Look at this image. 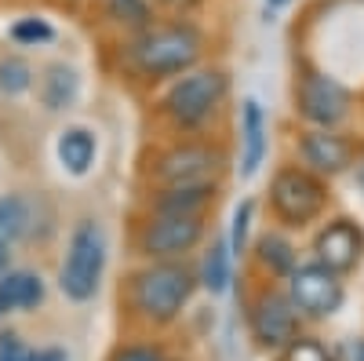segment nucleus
<instances>
[{"instance_id":"nucleus-1","label":"nucleus","mask_w":364,"mask_h":361,"mask_svg":"<svg viewBox=\"0 0 364 361\" xmlns=\"http://www.w3.org/2000/svg\"><path fill=\"white\" fill-rule=\"evenodd\" d=\"M200 48H204L200 33L186 22L157 26V29L149 26L132 44V63L146 77H175V73H186L197 63Z\"/></svg>"},{"instance_id":"nucleus-2","label":"nucleus","mask_w":364,"mask_h":361,"mask_svg":"<svg viewBox=\"0 0 364 361\" xmlns=\"http://www.w3.org/2000/svg\"><path fill=\"white\" fill-rule=\"evenodd\" d=\"M197 288V278L190 266L161 259L154 266H146L132 281V303L142 318L149 321H171L178 318V310L190 303V295Z\"/></svg>"},{"instance_id":"nucleus-3","label":"nucleus","mask_w":364,"mask_h":361,"mask_svg":"<svg viewBox=\"0 0 364 361\" xmlns=\"http://www.w3.org/2000/svg\"><path fill=\"white\" fill-rule=\"evenodd\" d=\"M102 266H106V234H102V226L99 223H80L70 237L63 270H58V285H63V292L73 299V303H84V299L95 295Z\"/></svg>"},{"instance_id":"nucleus-4","label":"nucleus","mask_w":364,"mask_h":361,"mask_svg":"<svg viewBox=\"0 0 364 361\" xmlns=\"http://www.w3.org/2000/svg\"><path fill=\"white\" fill-rule=\"evenodd\" d=\"M230 92V80L223 70H186V77L171 84L164 95V113L178 128H197L219 110V103Z\"/></svg>"},{"instance_id":"nucleus-5","label":"nucleus","mask_w":364,"mask_h":361,"mask_svg":"<svg viewBox=\"0 0 364 361\" xmlns=\"http://www.w3.org/2000/svg\"><path fill=\"white\" fill-rule=\"evenodd\" d=\"M269 201L277 219H284L288 226H302L324 208V187L302 168H281L273 175Z\"/></svg>"},{"instance_id":"nucleus-6","label":"nucleus","mask_w":364,"mask_h":361,"mask_svg":"<svg viewBox=\"0 0 364 361\" xmlns=\"http://www.w3.org/2000/svg\"><path fill=\"white\" fill-rule=\"evenodd\" d=\"M288 292H291V303L299 307V314H306V318H328L343 303V285L336 278V270H328L324 263L295 266L288 274Z\"/></svg>"},{"instance_id":"nucleus-7","label":"nucleus","mask_w":364,"mask_h":361,"mask_svg":"<svg viewBox=\"0 0 364 361\" xmlns=\"http://www.w3.org/2000/svg\"><path fill=\"white\" fill-rule=\"evenodd\" d=\"M204 234L200 216H171V212H157V219L149 223L139 237V245L149 259H175L186 256Z\"/></svg>"},{"instance_id":"nucleus-8","label":"nucleus","mask_w":364,"mask_h":361,"mask_svg":"<svg viewBox=\"0 0 364 361\" xmlns=\"http://www.w3.org/2000/svg\"><path fill=\"white\" fill-rule=\"evenodd\" d=\"M252 333L266 350H281L299 336V307L277 292H262L252 307Z\"/></svg>"},{"instance_id":"nucleus-9","label":"nucleus","mask_w":364,"mask_h":361,"mask_svg":"<svg viewBox=\"0 0 364 361\" xmlns=\"http://www.w3.org/2000/svg\"><path fill=\"white\" fill-rule=\"evenodd\" d=\"M299 110L306 120H314V125L336 128L350 110V95L339 80H331L324 73H306L299 84Z\"/></svg>"},{"instance_id":"nucleus-10","label":"nucleus","mask_w":364,"mask_h":361,"mask_svg":"<svg viewBox=\"0 0 364 361\" xmlns=\"http://www.w3.org/2000/svg\"><path fill=\"white\" fill-rule=\"evenodd\" d=\"M223 157L211 146H175L157 161V179L164 187H190V183H211Z\"/></svg>"},{"instance_id":"nucleus-11","label":"nucleus","mask_w":364,"mask_h":361,"mask_svg":"<svg viewBox=\"0 0 364 361\" xmlns=\"http://www.w3.org/2000/svg\"><path fill=\"white\" fill-rule=\"evenodd\" d=\"M360 248H364V237H360V230H357L350 219L328 223V226L317 234V241H314L317 263H324L328 270H336V274H343V270L357 266Z\"/></svg>"},{"instance_id":"nucleus-12","label":"nucleus","mask_w":364,"mask_h":361,"mask_svg":"<svg viewBox=\"0 0 364 361\" xmlns=\"http://www.w3.org/2000/svg\"><path fill=\"white\" fill-rule=\"evenodd\" d=\"M299 154H302V161H306L314 172L339 175L350 164V142L339 139V135H331L328 128H321V132H306V135H302Z\"/></svg>"},{"instance_id":"nucleus-13","label":"nucleus","mask_w":364,"mask_h":361,"mask_svg":"<svg viewBox=\"0 0 364 361\" xmlns=\"http://www.w3.org/2000/svg\"><path fill=\"white\" fill-rule=\"evenodd\" d=\"M44 299V285L29 270H4L0 274V307L4 310H29Z\"/></svg>"},{"instance_id":"nucleus-14","label":"nucleus","mask_w":364,"mask_h":361,"mask_svg":"<svg viewBox=\"0 0 364 361\" xmlns=\"http://www.w3.org/2000/svg\"><path fill=\"white\" fill-rule=\"evenodd\" d=\"M215 197L211 183H190V187H164L157 197V212H171V216H200L204 204Z\"/></svg>"},{"instance_id":"nucleus-15","label":"nucleus","mask_w":364,"mask_h":361,"mask_svg":"<svg viewBox=\"0 0 364 361\" xmlns=\"http://www.w3.org/2000/svg\"><path fill=\"white\" fill-rule=\"evenodd\" d=\"M266 125H262V110L255 99L245 103V157H240V172L255 175L262 164V150H266Z\"/></svg>"},{"instance_id":"nucleus-16","label":"nucleus","mask_w":364,"mask_h":361,"mask_svg":"<svg viewBox=\"0 0 364 361\" xmlns=\"http://www.w3.org/2000/svg\"><path fill=\"white\" fill-rule=\"evenodd\" d=\"M58 161H63L73 175H84L95 161V139H91L84 128H70L58 139Z\"/></svg>"},{"instance_id":"nucleus-17","label":"nucleus","mask_w":364,"mask_h":361,"mask_svg":"<svg viewBox=\"0 0 364 361\" xmlns=\"http://www.w3.org/2000/svg\"><path fill=\"white\" fill-rule=\"evenodd\" d=\"M29 223H33V204H29L22 194L0 197V241L26 237L29 234Z\"/></svg>"},{"instance_id":"nucleus-18","label":"nucleus","mask_w":364,"mask_h":361,"mask_svg":"<svg viewBox=\"0 0 364 361\" xmlns=\"http://www.w3.org/2000/svg\"><path fill=\"white\" fill-rule=\"evenodd\" d=\"M41 95H44L48 110H66L77 99V73L66 66H51L44 84H41Z\"/></svg>"},{"instance_id":"nucleus-19","label":"nucleus","mask_w":364,"mask_h":361,"mask_svg":"<svg viewBox=\"0 0 364 361\" xmlns=\"http://www.w3.org/2000/svg\"><path fill=\"white\" fill-rule=\"evenodd\" d=\"M102 8H106V19H113L124 29H135V33L154 26V8H149V0H102Z\"/></svg>"},{"instance_id":"nucleus-20","label":"nucleus","mask_w":364,"mask_h":361,"mask_svg":"<svg viewBox=\"0 0 364 361\" xmlns=\"http://www.w3.org/2000/svg\"><path fill=\"white\" fill-rule=\"evenodd\" d=\"M259 259L262 266H269V274H291L295 270V248L277 234L259 237Z\"/></svg>"},{"instance_id":"nucleus-21","label":"nucleus","mask_w":364,"mask_h":361,"mask_svg":"<svg viewBox=\"0 0 364 361\" xmlns=\"http://www.w3.org/2000/svg\"><path fill=\"white\" fill-rule=\"evenodd\" d=\"M33 88V70L22 58H4L0 63V92L4 95H22Z\"/></svg>"},{"instance_id":"nucleus-22","label":"nucleus","mask_w":364,"mask_h":361,"mask_svg":"<svg viewBox=\"0 0 364 361\" xmlns=\"http://www.w3.org/2000/svg\"><path fill=\"white\" fill-rule=\"evenodd\" d=\"M204 285L211 292H226V285H230V252H226V245H211V252L204 256Z\"/></svg>"},{"instance_id":"nucleus-23","label":"nucleus","mask_w":364,"mask_h":361,"mask_svg":"<svg viewBox=\"0 0 364 361\" xmlns=\"http://www.w3.org/2000/svg\"><path fill=\"white\" fill-rule=\"evenodd\" d=\"M11 37H15L18 44H44V41L55 37V29H51L44 19H22V22H15Z\"/></svg>"},{"instance_id":"nucleus-24","label":"nucleus","mask_w":364,"mask_h":361,"mask_svg":"<svg viewBox=\"0 0 364 361\" xmlns=\"http://www.w3.org/2000/svg\"><path fill=\"white\" fill-rule=\"evenodd\" d=\"M284 361H331L328 357V350L317 343V340H291L288 343V350H284Z\"/></svg>"},{"instance_id":"nucleus-25","label":"nucleus","mask_w":364,"mask_h":361,"mask_svg":"<svg viewBox=\"0 0 364 361\" xmlns=\"http://www.w3.org/2000/svg\"><path fill=\"white\" fill-rule=\"evenodd\" d=\"M248 223H252V201H240V208L233 212V234H230V248H233V256H240V252H245Z\"/></svg>"},{"instance_id":"nucleus-26","label":"nucleus","mask_w":364,"mask_h":361,"mask_svg":"<svg viewBox=\"0 0 364 361\" xmlns=\"http://www.w3.org/2000/svg\"><path fill=\"white\" fill-rule=\"evenodd\" d=\"M37 350H29L15 333H4L0 336V361H33Z\"/></svg>"},{"instance_id":"nucleus-27","label":"nucleus","mask_w":364,"mask_h":361,"mask_svg":"<svg viewBox=\"0 0 364 361\" xmlns=\"http://www.w3.org/2000/svg\"><path fill=\"white\" fill-rule=\"evenodd\" d=\"M113 361H164L157 347H124V350H117Z\"/></svg>"},{"instance_id":"nucleus-28","label":"nucleus","mask_w":364,"mask_h":361,"mask_svg":"<svg viewBox=\"0 0 364 361\" xmlns=\"http://www.w3.org/2000/svg\"><path fill=\"white\" fill-rule=\"evenodd\" d=\"M33 361H66V357H63V350H37Z\"/></svg>"},{"instance_id":"nucleus-29","label":"nucleus","mask_w":364,"mask_h":361,"mask_svg":"<svg viewBox=\"0 0 364 361\" xmlns=\"http://www.w3.org/2000/svg\"><path fill=\"white\" fill-rule=\"evenodd\" d=\"M8 263H11V252H8V241H0V274L8 270Z\"/></svg>"},{"instance_id":"nucleus-30","label":"nucleus","mask_w":364,"mask_h":361,"mask_svg":"<svg viewBox=\"0 0 364 361\" xmlns=\"http://www.w3.org/2000/svg\"><path fill=\"white\" fill-rule=\"evenodd\" d=\"M157 4H168V8H178V4H182V0H157Z\"/></svg>"},{"instance_id":"nucleus-31","label":"nucleus","mask_w":364,"mask_h":361,"mask_svg":"<svg viewBox=\"0 0 364 361\" xmlns=\"http://www.w3.org/2000/svg\"><path fill=\"white\" fill-rule=\"evenodd\" d=\"M357 179H360V187H364V164H360V168H357Z\"/></svg>"},{"instance_id":"nucleus-32","label":"nucleus","mask_w":364,"mask_h":361,"mask_svg":"<svg viewBox=\"0 0 364 361\" xmlns=\"http://www.w3.org/2000/svg\"><path fill=\"white\" fill-rule=\"evenodd\" d=\"M269 4H273V8H281V4H288V0H269Z\"/></svg>"},{"instance_id":"nucleus-33","label":"nucleus","mask_w":364,"mask_h":361,"mask_svg":"<svg viewBox=\"0 0 364 361\" xmlns=\"http://www.w3.org/2000/svg\"><path fill=\"white\" fill-rule=\"evenodd\" d=\"M357 361H364V343H360V350H357Z\"/></svg>"},{"instance_id":"nucleus-34","label":"nucleus","mask_w":364,"mask_h":361,"mask_svg":"<svg viewBox=\"0 0 364 361\" xmlns=\"http://www.w3.org/2000/svg\"><path fill=\"white\" fill-rule=\"evenodd\" d=\"M0 314H4V307H0Z\"/></svg>"}]
</instances>
